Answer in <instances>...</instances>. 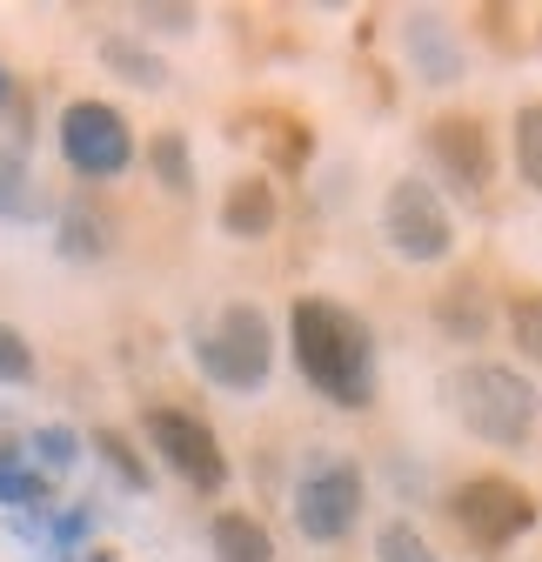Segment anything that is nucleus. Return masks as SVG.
Here are the masks:
<instances>
[{
    "label": "nucleus",
    "instance_id": "nucleus-1",
    "mask_svg": "<svg viewBox=\"0 0 542 562\" xmlns=\"http://www.w3.org/2000/svg\"><path fill=\"white\" fill-rule=\"evenodd\" d=\"M289 335H295V369L308 389H321L335 408L375 402V335L355 308L328 295H302L289 315Z\"/></svg>",
    "mask_w": 542,
    "mask_h": 562
},
{
    "label": "nucleus",
    "instance_id": "nucleus-2",
    "mask_svg": "<svg viewBox=\"0 0 542 562\" xmlns=\"http://www.w3.org/2000/svg\"><path fill=\"white\" fill-rule=\"evenodd\" d=\"M442 395H449V408L462 415V429H468V436H483L489 449H516V442H529L535 415H542L535 382L516 375L509 362H468V369H455V375L442 382Z\"/></svg>",
    "mask_w": 542,
    "mask_h": 562
},
{
    "label": "nucleus",
    "instance_id": "nucleus-3",
    "mask_svg": "<svg viewBox=\"0 0 542 562\" xmlns=\"http://www.w3.org/2000/svg\"><path fill=\"white\" fill-rule=\"evenodd\" d=\"M194 362H201L208 382L248 395V389L268 382V369H275V328H268V315L255 302H235L194 335Z\"/></svg>",
    "mask_w": 542,
    "mask_h": 562
},
{
    "label": "nucleus",
    "instance_id": "nucleus-4",
    "mask_svg": "<svg viewBox=\"0 0 542 562\" xmlns=\"http://www.w3.org/2000/svg\"><path fill=\"white\" fill-rule=\"evenodd\" d=\"M535 516H542L535 496L522 482H509V475H468L449 496V522L462 529L468 549H483V555H503L516 536L535 529Z\"/></svg>",
    "mask_w": 542,
    "mask_h": 562
},
{
    "label": "nucleus",
    "instance_id": "nucleus-5",
    "mask_svg": "<svg viewBox=\"0 0 542 562\" xmlns=\"http://www.w3.org/2000/svg\"><path fill=\"white\" fill-rule=\"evenodd\" d=\"M382 235L402 261H442L455 248V222H449V207L429 181L416 175H402L388 194H382Z\"/></svg>",
    "mask_w": 542,
    "mask_h": 562
},
{
    "label": "nucleus",
    "instance_id": "nucleus-6",
    "mask_svg": "<svg viewBox=\"0 0 542 562\" xmlns=\"http://www.w3.org/2000/svg\"><path fill=\"white\" fill-rule=\"evenodd\" d=\"M362 516V469L342 456H315L295 482V522L308 542H342Z\"/></svg>",
    "mask_w": 542,
    "mask_h": 562
},
{
    "label": "nucleus",
    "instance_id": "nucleus-7",
    "mask_svg": "<svg viewBox=\"0 0 542 562\" xmlns=\"http://www.w3.org/2000/svg\"><path fill=\"white\" fill-rule=\"evenodd\" d=\"M60 155L88 181H114L134 161V127L108 101H67L60 108Z\"/></svg>",
    "mask_w": 542,
    "mask_h": 562
},
{
    "label": "nucleus",
    "instance_id": "nucleus-8",
    "mask_svg": "<svg viewBox=\"0 0 542 562\" xmlns=\"http://www.w3.org/2000/svg\"><path fill=\"white\" fill-rule=\"evenodd\" d=\"M142 429H148L155 456H168V469H174L181 482H194L201 496H215V488L228 482V456H222L215 429H208V422H201V415H188V408H168V402H155V408L142 415Z\"/></svg>",
    "mask_w": 542,
    "mask_h": 562
},
{
    "label": "nucleus",
    "instance_id": "nucleus-9",
    "mask_svg": "<svg viewBox=\"0 0 542 562\" xmlns=\"http://www.w3.org/2000/svg\"><path fill=\"white\" fill-rule=\"evenodd\" d=\"M429 155L462 194H483L496 181V140L476 114H436L429 121Z\"/></svg>",
    "mask_w": 542,
    "mask_h": 562
},
{
    "label": "nucleus",
    "instance_id": "nucleus-10",
    "mask_svg": "<svg viewBox=\"0 0 542 562\" xmlns=\"http://www.w3.org/2000/svg\"><path fill=\"white\" fill-rule=\"evenodd\" d=\"M402 47H409V67H416L422 88H455L462 81V41L449 34L442 14L416 8L409 21H402Z\"/></svg>",
    "mask_w": 542,
    "mask_h": 562
},
{
    "label": "nucleus",
    "instance_id": "nucleus-11",
    "mask_svg": "<svg viewBox=\"0 0 542 562\" xmlns=\"http://www.w3.org/2000/svg\"><path fill=\"white\" fill-rule=\"evenodd\" d=\"M275 222H282V207H275V188H268L261 175H241V181L222 194V228H228L235 241H261Z\"/></svg>",
    "mask_w": 542,
    "mask_h": 562
},
{
    "label": "nucleus",
    "instance_id": "nucleus-12",
    "mask_svg": "<svg viewBox=\"0 0 542 562\" xmlns=\"http://www.w3.org/2000/svg\"><path fill=\"white\" fill-rule=\"evenodd\" d=\"M436 322H442V335H455V341H483V335H489V302H483V289H476V281H449V289L436 295Z\"/></svg>",
    "mask_w": 542,
    "mask_h": 562
},
{
    "label": "nucleus",
    "instance_id": "nucleus-13",
    "mask_svg": "<svg viewBox=\"0 0 542 562\" xmlns=\"http://www.w3.org/2000/svg\"><path fill=\"white\" fill-rule=\"evenodd\" d=\"M215 562H275V536L255 516L228 509V516H215Z\"/></svg>",
    "mask_w": 542,
    "mask_h": 562
},
{
    "label": "nucleus",
    "instance_id": "nucleus-14",
    "mask_svg": "<svg viewBox=\"0 0 542 562\" xmlns=\"http://www.w3.org/2000/svg\"><path fill=\"white\" fill-rule=\"evenodd\" d=\"M0 215H8V222L47 215V194H41V181L27 175V161H21L14 148H0Z\"/></svg>",
    "mask_w": 542,
    "mask_h": 562
},
{
    "label": "nucleus",
    "instance_id": "nucleus-15",
    "mask_svg": "<svg viewBox=\"0 0 542 562\" xmlns=\"http://www.w3.org/2000/svg\"><path fill=\"white\" fill-rule=\"evenodd\" d=\"M101 60L114 67L121 81L148 88V94H161V88H168V60H161V54H148L142 41H121V34H114V41H101Z\"/></svg>",
    "mask_w": 542,
    "mask_h": 562
},
{
    "label": "nucleus",
    "instance_id": "nucleus-16",
    "mask_svg": "<svg viewBox=\"0 0 542 562\" xmlns=\"http://www.w3.org/2000/svg\"><path fill=\"white\" fill-rule=\"evenodd\" d=\"M60 255L67 261H101L108 255V222L94 215V207H67V215H60Z\"/></svg>",
    "mask_w": 542,
    "mask_h": 562
},
{
    "label": "nucleus",
    "instance_id": "nucleus-17",
    "mask_svg": "<svg viewBox=\"0 0 542 562\" xmlns=\"http://www.w3.org/2000/svg\"><path fill=\"white\" fill-rule=\"evenodd\" d=\"M148 168H155V181H161L168 194H194V161H188V140H181L174 127H161V134L148 140Z\"/></svg>",
    "mask_w": 542,
    "mask_h": 562
},
{
    "label": "nucleus",
    "instance_id": "nucleus-18",
    "mask_svg": "<svg viewBox=\"0 0 542 562\" xmlns=\"http://www.w3.org/2000/svg\"><path fill=\"white\" fill-rule=\"evenodd\" d=\"M47 496V475L21 462V449H0V503H14V509H41Z\"/></svg>",
    "mask_w": 542,
    "mask_h": 562
},
{
    "label": "nucleus",
    "instance_id": "nucleus-19",
    "mask_svg": "<svg viewBox=\"0 0 542 562\" xmlns=\"http://www.w3.org/2000/svg\"><path fill=\"white\" fill-rule=\"evenodd\" d=\"M509 335L529 362H542V289H516L509 295Z\"/></svg>",
    "mask_w": 542,
    "mask_h": 562
},
{
    "label": "nucleus",
    "instance_id": "nucleus-20",
    "mask_svg": "<svg viewBox=\"0 0 542 562\" xmlns=\"http://www.w3.org/2000/svg\"><path fill=\"white\" fill-rule=\"evenodd\" d=\"M268 127V148H275V168H302L308 155H315V140H308V121H295V114H261Z\"/></svg>",
    "mask_w": 542,
    "mask_h": 562
},
{
    "label": "nucleus",
    "instance_id": "nucleus-21",
    "mask_svg": "<svg viewBox=\"0 0 542 562\" xmlns=\"http://www.w3.org/2000/svg\"><path fill=\"white\" fill-rule=\"evenodd\" d=\"M516 168L529 188H542V101H529L516 114Z\"/></svg>",
    "mask_w": 542,
    "mask_h": 562
},
{
    "label": "nucleus",
    "instance_id": "nucleus-22",
    "mask_svg": "<svg viewBox=\"0 0 542 562\" xmlns=\"http://www.w3.org/2000/svg\"><path fill=\"white\" fill-rule=\"evenodd\" d=\"M375 555H382V562H436V549H429L422 529H409V522H388V529L375 536Z\"/></svg>",
    "mask_w": 542,
    "mask_h": 562
},
{
    "label": "nucleus",
    "instance_id": "nucleus-23",
    "mask_svg": "<svg viewBox=\"0 0 542 562\" xmlns=\"http://www.w3.org/2000/svg\"><path fill=\"white\" fill-rule=\"evenodd\" d=\"M94 449L114 462V475H121L127 488H148V469H142V456L127 449V436H121V429H94Z\"/></svg>",
    "mask_w": 542,
    "mask_h": 562
},
{
    "label": "nucleus",
    "instance_id": "nucleus-24",
    "mask_svg": "<svg viewBox=\"0 0 542 562\" xmlns=\"http://www.w3.org/2000/svg\"><path fill=\"white\" fill-rule=\"evenodd\" d=\"M34 375V348H27V335L21 328H8V322H0V382H27Z\"/></svg>",
    "mask_w": 542,
    "mask_h": 562
},
{
    "label": "nucleus",
    "instance_id": "nucleus-25",
    "mask_svg": "<svg viewBox=\"0 0 542 562\" xmlns=\"http://www.w3.org/2000/svg\"><path fill=\"white\" fill-rule=\"evenodd\" d=\"M34 449H41V462H47V469H75V456H81L75 429H41V436H34Z\"/></svg>",
    "mask_w": 542,
    "mask_h": 562
},
{
    "label": "nucleus",
    "instance_id": "nucleus-26",
    "mask_svg": "<svg viewBox=\"0 0 542 562\" xmlns=\"http://www.w3.org/2000/svg\"><path fill=\"white\" fill-rule=\"evenodd\" d=\"M134 21L161 34H194V8H134Z\"/></svg>",
    "mask_w": 542,
    "mask_h": 562
},
{
    "label": "nucleus",
    "instance_id": "nucleus-27",
    "mask_svg": "<svg viewBox=\"0 0 542 562\" xmlns=\"http://www.w3.org/2000/svg\"><path fill=\"white\" fill-rule=\"evenodd\" d=\"M14 101V75H8V67H0V108H8Z\"/></svg>",
    "mask_w": 542,
    "mask_h": 562
},
{
    "label": "nucleus",
    "instance_id": "nucleus-28",
    "mask_svg": "<svg viewBox=\"0 0 542 562\" xmlns=\"http://www.w3.org/2000/svg\"><path fill=\"white\" fill-rule=\"evenodd\" d=\"M94 562H101V555H94Z\"/></svg>",
    "mask_w": 542,
    "mask_h": 562
}]
</instances>
